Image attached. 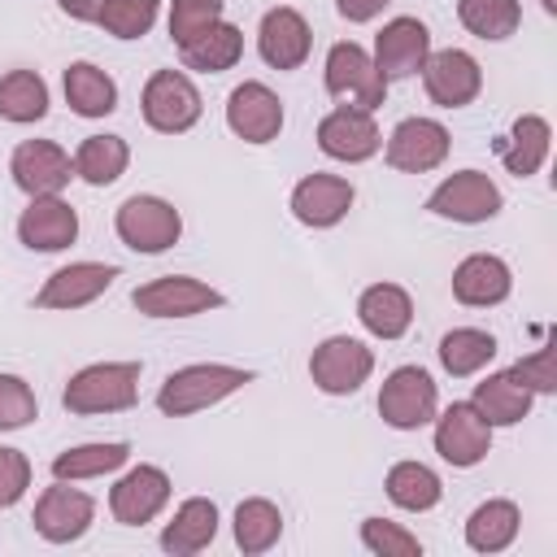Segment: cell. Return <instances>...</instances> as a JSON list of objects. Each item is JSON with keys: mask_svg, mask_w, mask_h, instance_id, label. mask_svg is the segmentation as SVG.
<instances>
[{"mask_svg": "<svg viewBox=\"0 0 557 557\" xmlns=\"http://www.w3.org/2000/svg\"><path fill=\"white\" fill-rule=\"evenodd\" d=\"M244 383H252V374L235 370V366H183L161 383L157 405L165 418H187V413H200V409L218 405L222 396L239 392Z\"/></svg>", "mask_w": 557, "mask_h": 557, "instance_id": "obj_1", "label": "cell"}, {"mask_svg": "<svg viewBox=\"0 0 557 557\" xmlns=\"http://www.w3.org/2000/svg\"><path fill=\"white\" fill-rule=\"evenodd\" d=\"M139 392V361H100L78 370L65 383V409L70 413H117L131 409Z\"/></svg>", "mask_w": 557, "mask_h": 557, "instance_id": "obj_2", "label": "cell"}, {"mask_svg": "<svg viewBox=\"0 0 557 557\" xmlns=\"http://www.w3.org/2000/svg\"><path fill=\"white\" fill-rule=\"evenodd\" d=\"M326 91L348 109L374 113L387 96V78L379 74L374 57L361 44H335L326 52Z\"/></svg>", "mask_w": 557, "mask_h": 557, "instance_id": "obj_3", "label": "cell"}, {"mask_svg": "<svg viewBox=\"0 0 557 557\" xmlns=\"http://www.w3.org/2000/svg\"><path fill=\"white\" fill-rule=\"evenodd\" d=\"M144 122L161 135H183L200 122V91L178 70H157L144 83Z\"/></svg>", "mask_w": 557, "mask_h": 557, "instance_id": "obj_4", "label": "cell"}, {"mask_svg": "<svg viewBox=\"0 0 557 557\" xmlns=\"http://www.w3.org/2000/svg\"><path fill=\"white\" fill-rule=\"evenodd\" d=\"M117 235L135 252H165L183 235V218L161 196H131L117 209Z\"/></svg>", "mask_w": 557, "mask_h": 557, "instance_id": "obj_5", "label": "cell"}, {"mask_svg": "<svg viewBox=\"0 0 557 557\" xmlns=\"http://www.w3.org/2000/svg\"><path fill=\"white\" fill-rule=\"evenodd\" d=\"M435 405H440V392H435L431 374L418 370V366L392 370L387 383H383V392H379V413L396 431H413V426L431 422L435 418Z\"/></svg>", "mask_w": 557, "mask_h": 557, "instance_id": "obj_6", "label": "cell"}, {"mask_svg": "<svg viewBox=\"0 0 557 557\" xmlns=\"http://www.w3.org/2000/svg\"><path fill=\"white\" fill-rule=\"evenodd\" d=\"M370 370H374L370 348L357 344V339H348V335H331V339L318 344L313 357H309V374H313V383H318L326 396H348V392H357V387L370 379Z\"/></svg>", "mask_w": 557, "mask_h": 557, "instance_id": "obj_7", "label": "cell"}, {"mask_svg": "<svg viewBox=\"0 0 557 557\" xmlns=\"http://www.w3.org/2000/svg\"><path fill=\"white\" fill-rule=\"evenodd\" d=\"M131 305L148 318H191V313H205V309H218L222 305V292H213L209 283H196V278H183V274H165V278H152L144 287L131 292Z\"/></svg>", "mask_w": 557, "mask_h": 557, "instance_id": "obj_8", "label": "cell"}, {"mask_svg": "<svg viewBox=\"0 0 557 557\" xmlns=\"http://www.w3.org/2000/svg\"><path fill=\"white\" fill-rule=\"evenodd\" d=\"M426 209L440 218H453V222H487L500 209V191L483 170H461L431 191Z\"/></svg>", "mask_w": 557, "mask_h": 557, "instance_id": "obj_9", "label": "cell"}, {"mask_svg": "<svg viewBox=\"0 0 557 557\" xmlns=\"http://www.w3.org/2000/svg\"><path fill=\"white\" fill-rule=\"evenodd\" d=\"M492 448V426L479 418V409L470 400H457L444 409V418L435 422V453L448 466H479Z\"/></svg>", "mask_w": 557, "mask_h": 557, "instance_id": "obj_10", "label": "cell"}, {"mask_svg": "<svg viewBox=\"0 0 557 557\" xmlns=\"http://www.w3.org/2000/svg\"><path fill=\"white\" fill-rule=\"evenodd\" d=\"M422 83H426V96L440 104V109H461L479 96L483 87V74H479V61L461 48H444L435 57L422 61Z\"/></svg>", "mask_w": 557, "mask_h": 557, "instance_id": "obj_11", "label": "cell"}, {"mask_svg": "<svg viewBox=\"0 0 557 557\" xmlns=\"http://www.w3.org/2000/svg\"><path fill=\"white\" fill-rule=\"evenodd\" d=\"M426 57H431V35H426V26L418 17H392L374 35V65H379V74L387 83L418 74Z\"/></svg>", "mask_w": 557, "mask_h": 557, "instance_id": "obj_12", "label": "cell"}, {"mask_svg": "<svg viewBox=\"0 0 557 557\" xmlns=\"http://www.w3.org/2000/svg\"><path fill=\"white\" fill-rule=\"evenodd\" d=\"M448 157V131L431 117H405L387 139V165L405 174H426Z\"/></svg>", "mask_w": 557, "mask_h": 557, "instance_id": "obj_13", "label": "cell"}, {"mask_svg": "<svg viewBox=\"0 0 557 557\" xmlns=\"http://www.w3.org/2000/svg\"><path fill=\"white\" fill-rule=\"evenodd\" d=\"M226 126L248 144H270L283 131V104L265 83H239L226 100Z\"/></svg>", "mask_w": 557, "mask_h": 557, "instance_id": "obj_14", "label": "cell"}, {"mask_svg": "<svg viewBox=\"0 0 557 557\" xmlns=\"http://www.w3.org/2000/svg\"><path fill=\"white\" fill-rule=\"evenodd\" d=\"M70 170H74V161L48 139H22L13 148V161H9L13 183L30 196H57L70 183Z\"/></svg>", "mask_w": 557, "mask_h": 557, "instance_id": "obj_15", "label": "cell"}, {"mask_svg": "<svg viewBox=\"0 0 557 557\" xmlns=\"http://www.w3.org/2000/svg\"><path fill=\"white\" fill-rule=\"evenodd\" d=\"M78 235V213L61 196H30L17 218V239L35 252H61Z\"/></svg>", "mask_w": 557, "mask_h": 557, "instance_id": "obj_16", "label": "cell"}, {"mask_svg": "<svg viewBox=\"0 0 557 557\" xmlns=\"http://www.w3.org/2000/svg\"><path fill=\"white\" fill-rule=\"evenodd\" d=\"M165 500H170V479H165V470H157V466H135V470H131L126 479H117L113 492H109V509H113V518H117L122 527H144V522H152Z\"/></svg>", "mask_w": 557, "mask_h": 557, "instance_id": "obj_17", "label": "cell"}, {"mask_svg": "<svg viewBox=\"0 0 557 557\" xmlns=\"http://www.w3.org/2000/svg\"><path fill=\"white\" fill-rule=\"evenodd\" d=\"M379 126H374V117L366 113V109H335V113H326L322 122H318V148L326 152V157H335V161H366V157H374L379 152Z\"/></svg>", "mask_w": 557, "mask_h": 557, "instance_id": "obj_18", "label": "cell"}, {"mask_svg": "<svg viewBox=\"0 0 557 557\" xmlns=\"http://www.w3.org/2000/svg\"><path fill=\"white\" fill-rule=\"evenodd\" d=\"M117 278V265H100V261H74L61 265L35 296L39 309H78L91 305L100 292H109V283Z\"/></svg>", "mask_w": 557, "mask_h": 557, "instance_id": "obj_19", "label": "cell"}, {"mask_svg": "<svg viewBox=\"0 0 557 557\" xmlns=\"http://www.w3.org/2000/svg\"><path fill=\"white\" fill-rule=\"evenodd\" d=\"M91 513H96V505H91L87 492H74V487H48V492L39 496L30 522H35V531H39L44 540H52V544H70V540H78V535L91 527Z\"/></svg>", "mask_w": 557, "mask_h": 557, "instance_id": "obj_20", "label": "cell"}, {"mask_svg": "<svg viewBox=\"0 0 557 557\" xmlns=\"http://www.w3.org/2000/svg\"><path fill=\"white\" fill-rule=\"evenodd\" d=\"M257 52L274 70H296L309 57V22L296 9H270L257 30Z\"/></svg>", "mask_w": 557, "mask_h": 557, "instance_id": "obj_21", "label": "cell"}, {"mask_svg": "<svg viewBox=\"0 0 557 557\" xmlns=\"http://www.w3.org/2000/svg\"><path fill=\"white\" fill-rule=\"evenodd\" d=\"M352 205V183L335 174H309L292 191V213L305 226H335Z\"/></svg>", "mask_w": 557, "mask_h": 557, "instance_id": "obj_22", "label": "cell"}, {"mask_svg": "<svg viewBox=\"0 0 557 557\" xmlns=\"http://www.w3.org/2000/svg\"><path fill=\"white\" fill-rule=\"evenodd\" d=\"M509 287H513L509 265H505L500 257H492V252H474V257H466V261L453 270V296H457L461 305H474V309L500 305V300L509 296Z\"/></svg>", "mask_w": 557, "mask_h": 557, "instance_id": "obj_23", "label": "cell"}, {"mask_svg": "<svg viewBox=\"0 0 557 557\" xmlns=\"http://www.w3.org/2000/svg\"><path fill=\"white\" fill-rule=\"evenodd\" d=\"M357 318H361V326H366L370 335H379V339H400V335L409 331V322H413V300H409V292L396 287V283H374V287L361 292Z\"/></svg>", "mask_w": 557, "mask_h": 557, "instance_id": "obj_24", "label": "cell"}, {"mask_svg": "<svg viewBox=\"0 0 557 557\" xmlns=\"http://www.w3.org/2000/svg\"><path fill=\"white\" fill-rule=\"evenodd\" d=\"M470 405L479 409V418L487 426H513V422H522L531 413V392L505 370V374H487L483 383H474V400Z\"/></svg>", "mask_w": 557, "mask_h": 557, "instance_id": "obj_25", "label": "cell"}, {"mask_svg": "<svg viewBox=\"0 0 557 557\" xmlns=\"http://www.w3.org/2000/svg\"><path fill=\"white\" fill-rule=\"evenodd\" d=\"M213 535H218V505L205 496H191L178 505L174 522L161 531V548L174 557H187V553H200Z\"/></svg>", "mask_w": 557, "mask_h": 557, "instance_id": "obj_26", "label": "cell"}, {"mask_svg": "<svg viewBox=\"0 0 557 557\" xmlns=\"http://www.w3.org/2000/svg\"><path fill=\"white\" fill-rule=\"evenodd\" d=\"M65 100H70V109L78 117H104V113L117 109V83L100 65L74 61L65 70Z\"/></svg>", "mask_w": 557, "mask_h": 557, "instance_id": "obj_27", "label": "cell"}, {"mask_svg": "<svg viewBox=\"0 0 557 557\" xmlns=\"http://www.w3.org/2000/svg\"><path fill=\"white\" fill-rule=\"evenodd\" d=\"M239 52H244V35L231 22H213L191 44H183V65L200 70V74H222L239 61Z\"/></svg>", "mask_w": 557, "mask_h": 557, "instance_id": "obj_28", "label": "cell"}, {"mask_svg": "<svg viewBox=\"0 0 557 557\" xmlns=\"http://www.w3.org/2000/svg\"><path fill=\"white\" fill-rule=\"evenodd\" d=\"M544 157H548V122L540 113H522L513 122L509 139H500V161H505L509 174L527 178L544 165Z\"/></svg>", "mask_w": 557, "mask_h": 557, "instance_id": "obj_29", "label": "cell"}, {"mask_svg": "<svg viewBox=\"0 0 557 557\" xmlns=\"http://www.w3.org/2000/svg\"><path fill=\"white\" fill-rule=\"evenodd\" d=\"M131 161V148L122 135H87L74 152V174L91 187H109Z\"/></svg>", "mask_w": 557, "mask_h": 557, "instance_id": "obj_30", "label": "cell"}, {"mask_svg": "<svg viewBox=\"0 0 557 557\" xmlns=\"http://www.w3.org/2000/svg\"><path fill=\"white\" fill-rule=\"evenodd\" d=\"M518 535V505L513 500H487L466 522V544L479 553H500Z\"/></svg>", "mask_w": 557, "mask_h": 557, "instance_id": "obj_31", "label": "cell"}, {"mask_svg": "<svg viewBox=\"0 0 557 557\" xmlns=\"http://www.w3.org/2000/svg\"><path fill=\"white\" fill-rule=\"evenodd\" d=\"M440 474L435 470H426L422 461H396L392 470H387V496H392V505H400V509H409V513H422V509H431L435 500H440Z\"/></svg>", "mask_w": 557, "mask_h": 557, "instance_id": "obj_32", "label": "cell"}, {"mask_svg": "<svg viewBox=\"0 0 557 557\" xmlns=\"http://www.w3.org/2000/svg\"><path fill=\"white\" fill-rule=\"evenodd\" d=\"M48 113V87L35 70H9L0 78V117L9 122H39Z\"/></svg>", "mask_w": 557, "mask_h": 557, "instance_id": "obj_33", "label": "cell"}, {"mask_svg": "<svg viewBox=\"0 0 557 557\" xmlns=\"http://www.w3.org/2000/svg\"><path fill=\"white\" fill-rule=\"evenodd\" d=\"M492 357H496V339H492L487 331L457 326V331H448V335L440 339V361H444V370H448V374H457V379H466V374L483 370Z\"/></svg>", "mask_w": 557, "mask_h": 557, "instance_id": "obj_34", "label": "cell"}, {"mask_svg": "<svg viewBox=\"0 0 557 557\" xmlns=\"http://www.w3.org/2000/svg\"><path fill=\"white\" fill-rule=\"evenodd\" d=\"M278 535H283V513H278V505L252 496V500H244V505L235 509V544H239L244 553H265V548H274Z\"/></svg>", "mask_w": 557, "mask_h": 557, "instance_id": "obj_35", "label": "cell"}, {"mask_svg": "<svg viewBox=\"0 0 557 557\" xmlns=\"http://www.w3.org/2000/svg\"><path fill=\"white\" fill-rule=\"evenodd\" d=\"M457 17L479 39H509L522 22L518 0H457Z\"/></svg>", "mask_w": 557, "mask_h": 557, "instance_id": "obj_36", "label": "cell"}, {"mask_svg": "<svg viewBox=\"0 0 557 557\" xmlns=\"http://www.w3.org/2000/svg\"><path fill=\"white\" fill-rule=\"evenodd\" d=\"M131 448L126 444H83V448H70L52 461V474L57 479H96V474H109L117 466H126Z\"/></svg>", "mask_w": 557, "mask_h": 557, "instance_id": "obj_37", "label": "cell"}, {"mask_svg": "<svg viewBox=\"0 0 557 557\" xmlns=\"http://www.w3.org/2000/svg\"><path fill=\"white\" fill-rule=\"evenodd\" d=\"M96 22L117 39H139L157 22V0H104Z\"/></svg>", "mask_w": 557, "mask_h": 557, "instance_id": "obj_38", "label": "cell"}, {"mask_svg": "<svg viewBox=\"0 0 557 557\" xmlns=\"http://www.w3.org/2000/svg\"><path fill=\"white\" fill-rule=\"evenodd\" d=\"M213 22H222V0H174L170 4V39L183 48L191 44L200 30H209Z\"/></svg>", "mask_w": 557, "mask_h": 557, "instance_id": "obj_39", "label": "cell"}, {"mask_svg": "<svg viewBox=\"0 0 557 557\" xmlns=\"http://www.w3.org/2000/svg\"><path fill=\"white\" fill-rule=\"evenodd\" d=\"M361 544H366L370 553H379V557H418V553H422L418 535L400 531V527L387 522V518H366V522H361Z\"/></svg>", "mask_w": 557, "mask_h": 557, "instance_id": "obj_40", "label": "cell"}, {"mask_svg": "<svg viewBox=\"0 0 557 557\" xmlns=\"http://www.w3.org/2000/svg\"><path fill=\"white\" fill-rule=\"evenodd\" d=\"M35 418V392L17 374H0V431L26 426Z\"/></svg>", "mask_w": 557, "mask_h": 557, "instance_id": "obj_41", "label": "cell"}, {"mask_svg": "<svg viewBox=\"0 0 557 557\" xmlns=\"http://www.w3.org/2000/svg\"><path fill=\"white\" fill-rule=\"evenodd\" d=\"M509 374H513L527 392H557V357H553V348H540V352L522 357Z\"/></svg>", "mask_w": 557, "mask_h": 557, "instance_id": "obj_42", "label": "cell"}, {"mask_svg": "<svg viewBox=\"0 0 557 557\" xmlns=\"http://www.w3.org/2000/svg\"><path fill=\"white\" fill-rule=\"evenodd\" d=\"M26 487H30V461L17 448L0 444V505H17Z\"/></svg>", "mask_w": 557, "mask_h": 557, "instance_id": "obj_43", "label": "cell"}, {"mask_svg": "<svg viewBox=\"0 0 557 557\" xmlns=\"http://www.w3.org/2000/svg\"><path fill=\"white\" fill-rule=\"evenodd\" d=\"M383 4H387V0H335L339 17H348V22H370Z\"/></svg>", "mask_w": 557, "mask_h": 557, "instance_id": "obj_44", "label": "cell"}, {"mask_svg": "<svg viewBox=\"0 0 557 557\" xmlns=\"http://www.w3.org/2000/svg\"><path fill=\"white\" fill-rule=\"evenodd\" d=\"M57 4H61V13H70L74 22H96V13H100L104 0H57Z\"/></svg>", "mask_w": 557, "mask_h": 557, "instance_id": "obj_45", "label": "cell"}]
</instances>
